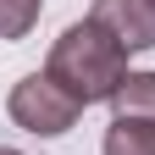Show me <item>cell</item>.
<instances>
[{"instance_id": "cell-4", "label": "cell", "mask_w": 155, "mask_h": 155, "mask_svg": "<svg viewBox=\"0 0 155 155\" xmlns=\"http://www.w3.org/2000/svg\"><path fill=\"white\" fill-rule=\"evenodd\" d=\"M111 105L127 122H155V72H127V83L116 89Z\"/></svg>"}, {"instance_id": "cell-6", "label": "cell", "mask_w": 155, "mask_h": 155, "mask_svg": "<svg viewBox=\"0 0 155 155\" xmlns=\"http://www.w3.org/2000/svg\"><path fill=\"white\" fill-rule=\"evenodd\" d=\"M45 0H0V39H28Z\"/></svg>"}, {"instance_id": "cell-5", "label": "cell", "mask_w": 155, "mask_h": 155, "mask_svg": "<svg viewBox=\"0 0 155 155\" xmlns=\"http://www.w3.org/2000/svg\"><path fill=\"white\" fill-rule=\"evenodd\" d=\"M100 150H105V155H155V122H127V116H111Z\"/></svg>"}, {"instance_id": "cell-2", "label": "cell", "mask_w": 155, "mask_h": 155, "mask_svg": "<svg viewBox=\"0 0 155 155\" xmlns=\"http://www.w3.org/2000/svg\"><path fill=\"white\" fill-rule=\"evenodd\" d=\"M6 111H11V122L22 127V133H33V139H61L78 116H83V105H78L50 72H28L22 83L11 89Z\"/></svg>"}, {"instance_id": "cell-1", "label": "cell", "mask_w": 155, "mask_h": 155, "mask_svg": "<svg viewBox=\"0 0 155 155\" xmlns=\"http://www.w3.org/2000/svg\"><path fill=\"white\" fill-rule=\"evenodd\" d=\"M55 83H61L78 105H94V100H116V89L127 83V50L100 28V22H72L61 39L50 45V67H45Z\"/></svg>"}, {"instance_id": "cell-3", "label": "cell", "mask_w": 155, "mask_h": 155, "mask_svg": "<svg viewBox=\"0 0 155 155\" xmlns=\"http://www.w3.org/2000/svg\"><path fill=\"white\" fill-rule=\"evenodd\" d=\"M89 22H100L122 50H150L155 45V0H94Z\"/></svg>"}, {"instance_id": "cell-7", "label": "cell", "mask_w": 155, "mask_h": 155, "mask_svg": "<svg viewBox=\"0 0 155 155\" xmlns=\"http://www.w3.org/2000/svg\"><path fill=\"white\" fill-rule=\"evenodd\" d=\"M0 155H22V150H6V144H0Z\"/></svg>"}]
</instances>
